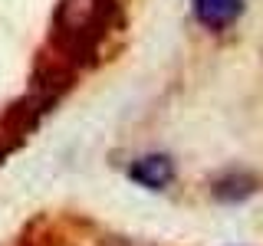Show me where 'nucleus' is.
Segmentation results:
<instances>
[{"instance_id": "obj_1", "label": "nucleus", "mask_w": 263, "mask_h": 246, "mask_svg": "<svg viewBox=\"0 0 263 246\" xmlns=\"http://www.w3.org/2000/svg\"><path fill=\"white\" fill-rule=\"evenodd\" d=\"M102 13H105V0H63L56 20H60L63 36L76 39V36L92 33L99 27V20H102Z\"/></svg>"}, {"instance_id": "obj_2", "label": "nucleus", "mask_w": 263, "mask_h": 246, "mask_svg": "<svg viewBox=\"0 0 263 246\" xmlns=\"http://www.w3.org/2000/svg\"><path fill=\"white\" fill-rule=\"evenodd\" d=\"M132 180H138L148 191H164L175 180V161L168 154H142L132 164Z\"/></svg>"}, {"instance_id": "obj_3", "label": "nucleus", "mask_w": 263, "mask_h": 246, "mask_svg": "<svg viewBox=\"0 0 263 246\" xmlns=\"http://www.w3.org/2000/svg\"><path fill=\"white\" fill-rule=\"evenodd\" d=\"M243 13V0H194V16L208 30H227Z\"/></svg>"}, {"instance_id": "obj_4", "label": "nucleus", "mask_w": 263, "mask_h": 246, "mask_svg": "<svg viewBox=\"0 0 263 246\" xmlns=\"http://www.w3.org/2000/svg\"><path fill=\"white\" fill-rule=\"evenodd\" d=\"M250 191H253V180L243 174H227L214 184V197L217 200H243Z\"/></svg>"}]
</instances>
